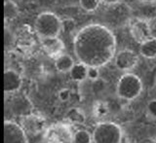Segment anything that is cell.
<instances>
[{"instance_id": "ffe728a7", "label": "cell", "mask_w": 156, "mask_h": 143, "mask_svg": "<svg viewBox=\"0 0 156 143\" xmlns=\"http://www.w3.org/2000/svg\"><path fill=\"white\" fill-rule=\"evenodd\" d=\"M146 112H147V114L151 118L156 119V99H151L147 102V104H146Z\"/></svg>"}, {"instance_id": "d4e9b609", "label": "cell", "mask_w": 156, "mask_h": 143, "mask_svg": "<svg viewBox=\"0 0 156 143\" xmlns=\"http://www.w3.org/2000/svg\"><path fill=\"white\" fill-rule=\"evenodd\" d=\"M138 1H140V2H144V3H151V2H154L156 0H138Z\"/></svg>"}, {"instance_id": "ac0fdd59", "label": "cell", "mask_w": 156, "mask_h": 143, "mask_svg": "<svg viewBox=\"0 0 156 143\" xmlns=\"http://www.w3.org/2000/svg\"><path fill=\"white\" fill-rule=\"evenodd\" d=\"M101 0H79V4L83 10L87 12H95L99 8Z\"/></svg>"}, {"instance_id": "cb8c5ba5", "label": "cell", "mask_w": 156, "mask_h": 143, "mask_svg": "<svg viewBox=\"0 0 156 143\" xmlns=\"http://www.w3.org/2000/svg\"><path fill=\"white\" fill-rule=\"evenodd\" d=\"M102 3H105L106 5H115L121 2V0H101Z\"/></svg>"}, {"instance_id": "603a6c76", "label": "cell", "mask_w": 156, "mask_h": 143, "mask_svg": "<svg viewBox=\"0 0 156 143\" xmlns=\"http://www.w3.org/2000/svg\"><path fill=\"white\" fill-rule=\"evenodd\" d=\"M70 96H71V92H70V90H68L66 88L62 89L58 93V99H60L62 102H66L67 100H69Z\"/></svg>"}, {"instance_id": "ba28073f", "label": "cell", "mask_w": 156, "mask_h": 143, "mask_svg": "<svg viewBox=\"0 0 156 143\" xmlns=\"http://www.w3.org/2000/svg\"><path fill=\"white\" fill-rule=\"evenodd\" d=\"M130 31L135 40L140 44L151 37L149 24L144 19H135L130 26Z\"/></svg>"}, {"instance_id": "44dd1931", "label": "cell", "mask_w": 156, "mask_h": 143, "mask_svg": "<svg viewBox=\"0 0 156 143\" xmlns=\"http://www.w3.org/2000/svg\"><path fill=\"white\" fill-rule=\"evenodd\" d=\"M105 80H101V79H98V80L93 82V86H92V89H93V92H101L105 90Z\"/></svg>"}, {"instance_id": "9c48e42d", "label": "cell", "mask_w": 156, "mask_h": 143, "mask_svg": "<svg viewBox=\"0 0 156 143\" xmlns=\"http://www.w3.org/2000/svg\"><path fill=\"white\" fill-rule=\"evenodd\" d=\"M23 86L21 75L14 69H6L4 71V92L5 93H15Z\"/></svg>"}, {"instance_id": "5bb4252c", "label": "cell", "mask_w": 156, "mask_h": 143, "mask_svg": "<svg viewBox=\"0 0 156 143\" xmlns=\"http://www.w3.org/2000/svg\"><path fill=\"white\" fill-rule=\"evenodd\" d=\"M74 65L75 62L73 61V58L69 55H66V54H62V55L56 58L55 60L56 69L62 73L69 72Z\"/></svg>"}, {"instance_id": "9a60e30c", "label": "cell", "mask_w": 156, "mask_h": 143, "mask_svg": "<svg viewBox=\"0 0 156 143\" xmlns=\"http://www.w3.org/2000/svg\"><path fill=\"white\" fill-rule=\"evenodd\" d=\"M19 14V8L17 4L11 1V0H7L4 3V17L6 19H14Z\"/></svg>"}, {"instance_id": "30bf717a", "label": "cell", "mask_w": 156, "mask_h": 143, "mask_svg": "<svg viewBox=\"0 0 156 143\" xmlns=\"http://www.w3.org/2000/svg\"><path fill=\"white\" fill-rule=\"evenodd\" d=\"M40 40L43 50L48 56L52 58H58V56L62 55V51L65 50V44L58 37L42 38Z\"/></svg>"}, {"instance_id": "7402d4cb", "label": "cell", "mask_w": 156, "mask_h": 143, "mask_svg": "<svg viewBox=\"0 0 156 143\" xmlns=\"http://www.w3.org/2000/svg\"><path fill=\"white\" fill-rule=\"evenodd\" d=\"M88 79L94 82L100 79V70L98 67H89L88 68Z\"/></svg>"}, {"instance_id": "8992f818", "label": "cell", "mask_w": 156, "mask_h": 143, "mask_svg": "<svg viewBox=\"0 0 156 143\" xmlns=\"http://www.w3.org/2000/svg\"><path fill=\"white\" fill-rule=\"evenodd\" d=\"M114 63L119 70L130 71L138 65L139 56L136 52L130 50V49L121 50L115 55Z\"/></svg>"}, {"instance_id": "2e32d148", "label": "cell", "mask_w": 156, "mask_h": 143, "mask_svg": "<svg viewBox=\"0 0 156 143\" xmlns=\"http://www.w3.org/2000/svg\"><path fill=\"white\" fill-rule=\"evenodd\" d=\"M72 143H93V134L86 130H78L73 134Z\"/></svg>"}, {"instance_id": "277c9868", "label": "cell", "mask_w": 156, "mask_h": 143, "mask_svg": "<svg viewBox=\"0 0 156 143\" xmlns=\"http://www.w3.org/2000/svg\"><path fill=\"white\" fill-rule=\"evenodd\" d=\"M94 143H121L123 132L119 125L113 122H101L93 131Z\"/></svg>"}, {"instance_id": "7c38bea8", "label": "cell", "mask_w": 156, "mask_h": 143, "mask_svg": "<svg viewBox=\"0 0 156 143\" xmlns=\"http://www.w3.org/2000/svg\"><path fill=\"white\" fill-rule=\"evenodd\" d=\"M88 68L89 67L86 65H84V63H82L80 61L75 63V65L72 66L70 71L68 72L71 80L77 83L85 81L86 79H88Z\"/></svg>"}, {"instance_id": "3957f363", "label": "cell", "mask_w": 156, "mask_h": 143, "mask_svg": "<svg viewBox=\"0 0 156 143\" xmlns=\"http://www.w3.org/2000/svg\"><path fill=\"white\" fill-rule=\"evenodd\" d=\"M143 89V82L139 76L133 73H125L117 82L116 93L121 99L132 101L140 96Z\"/></svg>"}, {"instance_id": "6da1fadb", "label": "cell", "mask_w": 156, "mask_h": 143, "mask_svg": "<svg viewBox=\"0 0 156 143\" xmlns=\"http://www.w3.org/2000/svg\"><path fill=\"white\" fill-rule=\"evenodd\" d=\"M73 51L78 61L88 67L100 68L115 58L116 39L113 32L104 24H88L75 34Z\"/></svg>"}, {"instance_id": "484cf974", "label": "cell", "mask_w": 156, "mask_h": 143, "mask_svg": "<svg viewBox=\"0 0 156 143\" xmlns=\"http://www.w3.org/2000/svg\"><path fill=\"white\" fill-rule=\"evenodd\" d=\"M153 143H156V139H155V140H154V142H153Z\"/></svg>"}, {"instance_id": "4fadbf2b", "label": "cell", "mask_w": 156, "mask_h": 143, "mask_svg": "<svg viewBox=\"0 0 156 143\" xmlns=\"http://www.w3.org/2000/svg\"><path fill=\"white\" fill-rule=\"evenodd\" d=\"M140 54L145 58H156V38L150 37L140 45Z\"/></svg>"}, {"instance_id": "7a4b0ae2", "label": "cell", "mask_w": 156, "mask_h": 143, "mask_svg": "<svg viewBox=\"0 0 156 143\" xmlns=\"http://www.w3.org/2000/svg\"><path fill=\"white\" fill-rule=\"evenodd\" d=\"M34 28L40 39L58 37L62 30V19L54 13L44 12L37 16Z\"/></svg>"}, {"instance_id": "e0dca14e", "label": "cell", "mask_w": 156, "mask_h": 143, "mask_svg": "<svg viewBox=\"0 0 156 143\" xmlns=\"http://www.w3.org/2000/svg\"><path fill=\"white\" fill-rule=\"evenodd\" d=\"M66 118L68 121H70L75 124H82L85 121V116L83 112L78 108H71L66 113Z\"/></svg>"}, {"instance_id": "d6986e66", "label": "cell", "mask_w": 156, "mask_h": 143, "mask_svg": "<svg viewBox=\"0 0 156 143\" xmlns=\"http://www.w3.org/2000/svg\"><path fill=\"white\" fill-rule=\"evenodd\" d=\"M62 30L66 33H73L76 29V23L72 19H65L62 21Z\"/></svg>"}, {"instance_id": "8fae6325", "label": "cell", "mask_w": 156, "mask_h": 143, "mask_svg": "<svg viewBox=\"0 0 156 143\" xmlns=\"http://www.w3.org/2000/svg\"><path fill=\"white\" fill-rule=\"evenodd\" d=\"M12 111L17 115H27L32 109L31 102L26 96L15 97L12 101Z\"/></svg>"}, {"instance_id": "52a82bcc", "label": "cell", "mask_w": 156, "mask_h": 143, "mask_svg": "<svg viewBox=\"0 0 156 143\" xmlns=\"http://www.w3.org/2000/svg\"><path fill=\"white\" fill-rule=\"evenodd\" d=\"M73 134L66 126H55L48 130L46 134L47 143H72Z\"/></svg>"}, {"instance_id": "5b68a950", "label": "cell", "mask_w": 156, "mask_h": 143, "mask_svg": "<svg viewBox=\"0 0 156 143\" xmlns=\"http://www.w3.org/2000/svg\"><path fill=\"white\" fill-rule=\"evenodd\" d=\"M4 143H28L27 134L23 127L16 122L5 120Z\"/></svg>"}]
</instances>
